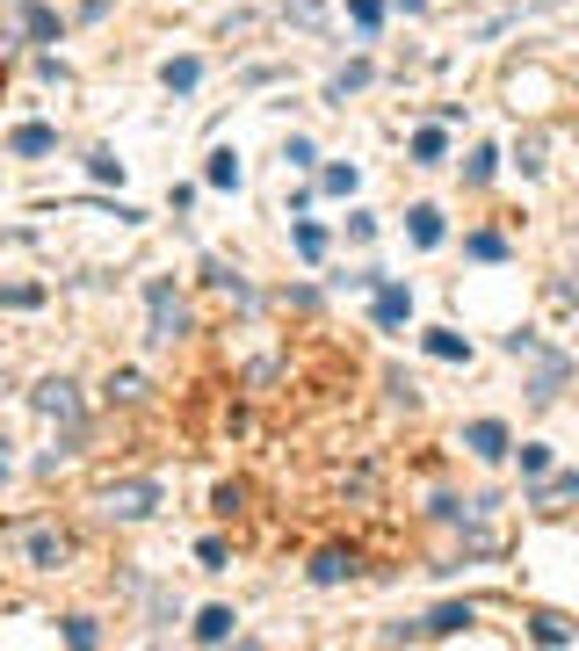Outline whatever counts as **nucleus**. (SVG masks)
<instances>
[{"label":"nucleus","mask_w":579,"mask_h":651,"mask_svg":"<svg viewBox=\"0 0 579 651\" xmlns=\"http://www.w3.org/2000/svg\"><path fill=\"white\" fill-rule=\"evenodd\" d=\"M152 507H160V478H116L102 492V514L109 521H145Z\"/></svg>","instance_id":"1"},{"label":"nucleus","mask_w":579,"mask_h":651,"mask_svg":"<svg viewBox=\"0 0 579 651\" xmlns=\"http://www.w3.org/2000/svg\"><path fill=\"white\" fill-rule=\"evenodd\" d=\"M145 312H152V348H174V340L189 333V304L174 297V283H152L145 290Z\"/></svg>","instance_id":"2"},{"label":"nucleus","mask_w":579,"mask_h":651,"mask_svg":"<svg viewBox=\"0 0 579 651\" xmlns=\"http://www.w3.org/2000/svg\"><path fill=\"white\" fill-rule=\"evenodd\" d=\"M37 413L58 420V427H80V384L73 377H44L37 384Z\"/></svg>","instance_id":"3"},{"label":"nucleus","mask_w":579,"mask_h":651,"mask_svg":"<svg viewBox=\"0 0 579 651\" xmlns=\"http://www.w3.org/2000/svg\"><path fill=\"white\" fill-rule=\"evenodd\" d=\"M406 319H413V290H406V283H384V275H377V326L399 333Z\"/></svg>","instance_id":"4"},{"label":"nucleus","mask_w":579,"mask_h":651,"mask_svg":"<svg viewBox=\"0 0 579 651\" xmlns=\"http://www.w3.org/2000/svg\"><path fill=\"white\" fill-rule=\"evenodd\" d=\"M8 152H15V160H44V152H58V131H51V123H15Z\"/></svg>","instance_id":"5"},{"label":"nucleus","mask_w":579,"mask_h":651,"mask_svg":"<svg viewBox=\"0 0 579 651\" xmlns=\"http://www.w3.org/2000/svg\"><path fill=\"white\" fill-rule=\"evenodd\" d=\"M355 572H362V557H355V550H341V543L312 557V579H319V586H341V579H355Z\"/></svg>","instance_id":"6"},{"label":"nucleus","mask_w":579,"mask_h":651,"mask_svg":"<svg viewBox=\"0 0 579 651\" xmlns=\"http://www.w3.org/2000/svg\"><path fill=\"white\" fill-rule=\"evenodd\" d=\"M464 449H471V456H485V463L507 456V427H500V420H471V427H464Z\"/></svg>","instance_id":"7"},{"label":"nucleus","mask_w":579,"mask_h":651,"mask_svg":"<svg viewBox=\"0 0 579 651\" xmlns=\"http://www.w3.org/2000/svg\"><path fill=\"white\" fill-rule=\"evenodd\" d=\"M196 80H203V58H167V66H160L167 95H196Z\"/></svg>","instance_id":"8"},{"label":"nucleus","mask_w":579,"mask_h":651,"mask_svg":"<svg viewBox=\"0 0 579 651\" xmlns=\"http://www.w3.org/2000/svg\"><path fill=\"white\" fill-rule=\"evenodd\" d=\"M406 232H413V246H442V210L435 203H413L406 210Z\"/></svg>","instance_id":"9"},{"label":"nucleus","mask_w":579,"mask_h":651,"mask_svg":"<svg viewBox=\"0 0 579 651\" xmlns=\"http://www.w3.org/2000/svg\"><path fill=\"white\" fill-rule=\"evenodd\" d=\"M232 623H239L232 608H196V623H189V630H196V644H225V637H232Z\"/></svg>","instance_id":"10"},{"label":"nucleus","mask_w":579,"mask_h":651,"mask_svg":"<svg viewBox=\"0 0 579 651\" xmlns=\"http://www.w3.org/2000/svg\"><path fill=\"white\" fill-rule=\"evenodd\" d=\"M29 565H66V536H51V529H29Z\"/></svg>","instance_id":"11"},{"label":"nucleus","mask_w":579,"mask_h":651,"mask_svg":"<svg viewBox=\"0 0 579 651\" xmlns=\"http://www.w3.org/2000/svg\"><path fill=\"white\" fill-rule=\"evenodd\" d=\"M442 160H449V138H442L435 123H428V131L413 138V167H442Z\"/></svg>","instance_id":"12"},{"label":"nucleus","mask_w":579,"mask_h":651,"mask_svg":"<svg viewBox=\"0 0 579 651\" xmlns=\"http://www.w3.org/2000/svg\"><path fill=\"white\" fill-rule=\"evenodd\" d=\"M464 630H471V608H456V601L428 615V637H464Z\"/></svg>","instance_id":"13"},{"label":"nucleus","mask_w":579,"mask_h":651,"mask_svg":"<svg viewBox=\"0 0 579 651\" xmlns=\"http://www.w3.org/2000/svg\"><path fill=\"white\" fill-rule=\"evenodd\" d=\"M203 181H210V189H239V152H210Z\"/></svg>","instance_id":"14"},{"label":"nucleus","mask_w":579,"mask_h":651,"mask_svg":"<svg viewBox=\"0 0 579 651\" xmlns=\"http://www.w3.org/2000/svg\"><path fill=\"white\" fill-rule=\"evenodd\" d=\"M22 22H29V37H37V44H51V37H58V15L44 8V0H22Z\"/></svg>","instance_id":"15"},{"label":"nucleus","mask_w":579,"mask_h":651,"mask_svg":"<svg viewBox=\"0 0 579 651\" xmlns=\"http://www.w3.org/2000/svg\"><path fill=\"white\" fill-rule=\"evenodd\" d=\"M428 355L435 362H471V340L464 333H428Z\"/></svg>","instance_id":"16"},{"label":"nucleus","mask_w":579,"mask_h":651,"mask_svg":"<svg viewBox=\"0 0 579 651\" xmlns=\"http://www.w3.org/2000/svg\"><path fill=\"white\" fill-rule=\"evenodd\" d=\"M493 167H500V152H493V145H478L471 160H464V181H471V189H485V181H493Z\"/></svg>","instance_id":"17"},{"label":"nucleus","mask_w":579,"mask_h":651,"mask_svg":"<svg viewBox=\"0 0 579 651\" xmlns=\"http://www.w3.org/2000/svg\"><path fill=\"white\" fill-rule=\"evenodd\" d=\"M362 87H370V66H348V73H333L326 95H333V102H348V95H362Z\"/></svg>","instance_id":"18"},{"label":"nucleus","mask_w":579,"mask_h":651,"mask_svg":"<svg viewBox=\"0 0 579 651\" xmlns=\"http://www.w3.org/2000/svg\"><path fill=\"white\" fill-rule=\"evenodd\" d=\"M464 246H471V261H500V254H507V239H500V232H471Z\"/></svg>","instance_id":"19"},{"label":"nucleus","mask_w":579,"mask_h":651,"mask_svg":"<svg viewBox=\"0 0 579 651\" xmlns=\"http://www.w3.org/2000/svg\"><path fill=\"white\" fill-rule=\"evenodd\" d=\"M87 174H95V181H124V160H116V152H87Z\"/></svg>","instance_id":"20"},{"label":"nucleus","mask_w":579,"mask_h":651,"mask_svg":"<svg viewBox=\"0 0 579 651\" xmlns=\"http://www.w3.org/2000/svg\"><path fill=\"white\" fill-rule=\"evenodd\" d=\"M319 189H326V196H355V167H326Z\"/></svg>","instance_id":"21"},{"label":"nucleus","mask_w":579,"mask_h":651,"mask_svg":"<svg viewBox=\"0 0 579 651\" xmlns=\"http://www.w3.org/2000/svg\"><path fill=\"white\" fill-rule=\"evenodd\" d=\"M290 239H297V254H304V261H319V254H326V232H319V225H297Z\"/></svg>","instance_id":"22"},{"label":"nucleus","mask_w":579,"mask_h":651,"mask_svg":"<svg viewBox=\"0 0 579 651\" xmlns=\"http://www.w3.org/2000/svg\"><path fill=\"white\" fill-rule=\"evenodd\" d=\"M95 637H102V630H95V615H66V644H80V651H87Z\"/></svg>","instance_id":"23"},{"label":"nucleus","mask_w":579,"mask_h":651,"mask_svg":"<svg viewBox=\"0 0 579 651\" xmlns=\"http://www.w3.org/2000/svg\"><path fill=\"white\" fill-rule=\"evenodd\" d=\"M196 565H203V572H225V543L203 536V543H196Z\"/></svg>","instance_id":"24"},{"label":"nucleus","mask_w":579,"mask_h":651,"mask_svg":"<svg viewBox=\"0 0 579 651\" xmlns=\"http://www.w3.org/2000/svg\"><path fill=\"white\" fill-rule=\"evenodd\" d=\"M348 15H355V29H377L384 22V0H348Z\"/></svg>","instance_id":"25"},{"label":"nucleus","mask_w":579,"mask_h":651,"mask_svg":"<svg viewBox=\"0 0 579 651\" xmlns=\"http://www.w3.org/2000/svg\"><path fill=\"white\" fill-rule=\"evenodd\" d=\"M109 391H116V398H145V377H138V369H116Z\"/></svg>","instance_id":"26"},{"label":"nucleus","mask_w":579,"mask_h":651,"mask_svg":"<svg viewBox=\"0 0 579 651\" xmlns=\"http://www.w3.org/2000/svg\"><path fill=\"white\" fill-rule=\"evenodd\" d=\"M522 471L543 478V471H551V449H543V442H522Z\"/></svg>","instance_id":"27"},{"label":"nucleus","mask_w":579,"mask_h":651,"mask_svg":"<svg viewBox=\"0 0 579 651\" xmlns=\"http://www.w3.org/2000/svg\"><path fill=\"white\" fill-rule=\"evenodd\" d=\"M536 644H572V630H565V623H551V615H543V623H536Z\"/></svg>","instance_id":"28"},{"label":"nucleus","mask_w":579,"mask_h":651,"mask_svg":"<svg viewBox=\"0 0 579 651\" xmlns=\"http://www.w3.org/2000/svg\"><path fill=\"white\" fill-rule=\"evenodd\" d=\"M543 500H579V471H565V478H558L551 492H543Z\"/></svg>","instance_id":"29"}]
</instances>
